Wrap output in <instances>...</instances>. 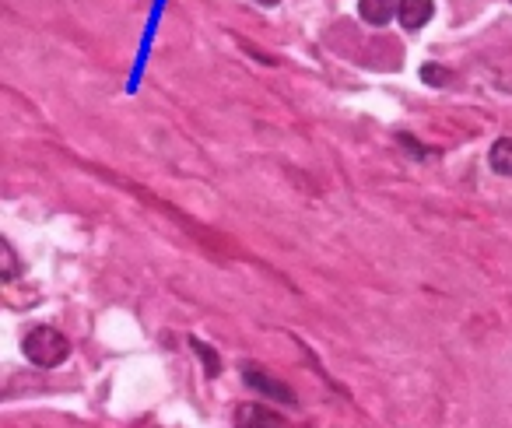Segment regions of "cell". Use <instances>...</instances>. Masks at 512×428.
Listing matches in <instances>:
<instances>
[{
  "instance_id": "cell-2",
  "label": "cell",
  "mask_w": 512,
  "mask_h": 428,
  "mask_svg": "<svg viewBox=\"0 0 512 428\" xmlns=\"http://www.w3.org/2000/svg\"><path fill=\"white\" fill-rule=\"evenodd\" d=\"M242 379H246L249 386H253L256 393H264V397H271V400H281V404H295V393L288 390L281 379H274L271 372H264V369H256V365H242Z\"/></svg>"
},
{
  "instance_id": "cell-4",
  "label": "cell",
  "mask_w": 512,
  "mask_h": 428,
  "mask_svg": "<svg viewBox=\"0 0 512 428\" xmlns=\"http://www.w3.org/2000/svg\"><path fill=\"white\" fill-rule=\"evenodd\" d=\"M235 428H285L281 418L264 404H239L235 411Z\"/></svg>"
},
{
  "instance_id": "cell-11",
  "label": "cell",
  "mask_w": 512,
  "mask_h": 428,
  "mask_svg": "<svg viewBox=\"0 0 512 428\" xmlns=\"http://www.w3.org/2000/svg\"><path fill=\"white\" fill-rule=\"evenodd\" d=\"M498 85H502V88H505V92H512V71L498 74Z\"/></svg>"
},
{
  "instance_id": "cell-3",
  "label": "cell",
  "mask_w": 512,
  "mask_h": 428,
  "mask_svg": "<svg viewBox=\"0 0 512 428\" xmlns=\"http://www.w3.org/2000/svg\"><path fill=\"white\" fill-rule=\"evenodd\" d=\"M432 15H435L432 0H400V8H397V18L407 32L425 29V25L432 22Z\"/></svg>"
},
{
  "instance_id": "cell-7",
  "label": "cell",
  "mask_w": 512,
  "mask_h": 428,
  "mask_svg": "<svg viewBox=\"0 0 512 428\" xmlns=\"http://www.w3.org/2000/svg\"><path fill=\"white\" fill-rule=\"evenodd\" d=\"M18 253H15V246L8 243V239H0V278L4 281H15L18 278Z\"/></svg>"
},
{
  "instance_id": "cell-10",
  "label": "cell",
  "mask_w": 512,
  "mask_h": 428,
  "mask_svg": "<svg viewBox=\"0 0 512 428\" xmlns=\"http://www.w3.org/2000/svg\"><path fill=\"white\" fill-rule=\"evenodd\" d=\"M400 144H404V148H411V151H414V155H418V158H425V155H428L425 148H418V144H414V137H411V134H400Z\"/></svg>"
},
{
  "instance_id": "cell-6",
  "label": "cell",
  "mask_w": 512,
  "mask_h": 428,
  "mask_svg": "<svg viewBox=\"0 0 512 428\" xmlns=\"http://www.w3.org/2000/svg\"><path fill=\"white\" fill-rule=\"evenodd\" d=\"M488 165L498 176H512V137H498L488 151Z\"/></svg>"
},
{
  "instance_id": "cell-8",
  "label": "cell",
  "mask_w": 512,
  "mask_h": 428,
  "mask_svg": "<svg viewBox=\"0 0 512 428\" xmlns=\"http://www.w3.org/2000/svg\"><path fill=\"white\" fill-rule=\"evenodd\" d=\"M190 348L197 351L200 358H204V372H207V376H211V379L218 376V372H221V358H218V351H214L211 344L197 341V337H193V341H190Z\"/></svg>"
},
{
  "instance_id": "cell-12",
  "label": "cell",
  "mask_w": 512,
  "mask_h": 428,
  "mask_svg": "<svg viewBox=\"0 0 512 428\" xmlns=\"http://www.w3.org/2000/svg\"><path fill=\"white\" fill-rule=\"evenodd\" d=\"M256 4H264V8H274V4H281V0H256Z\"/></svg>"
},
{
  "instance_id": "cell-9",
  "label": "cell",
  "mask_w": 512,
  "mask_h": 428,
  "mask_svg": "<svg viewBox=\"0 0 512 428\" xmlns=\"http://www.w3.org/2000/svg\"><path fill=\"white\" fill-rule=\"evenodd\" d=\"M421 81L432 88H446L453 81V71L449 67H439V64H421Z\"/></svg>"
},
{
  "instance_id": "cell-1",
  "label": "cell",
  "mask_w": 512,
  "mask_h": 428,
  "mask_svg": "<svg viewBox=\"0 0 512 428\" xmlns=\"http://www.w3.org/2000/svg\"><path fill=\"white\" fill-rule=\"evenodd\" d=\"M22 351L39 369H57V365H64L67 355H71V341H67L57 327H46L43 323V327H32L29 334H25Z\"/></svg>"
},
{
  "instance_id": "cell-5",
  "label": "cell",
  "mask_w": 512,
  "mask_h": 428,
  "mask_svg": "<svg viewBox=\"0 0 512 428\" xmlns=\"http://www.w3.org/2000/svg\"><path fill=\"white\" fill-rule=\"evenodd\" d=\"M397 8H400V0H362V4H358V15H362V22L379 29V25H386L397 15Z\"/></svg>"
}]
</instances>
